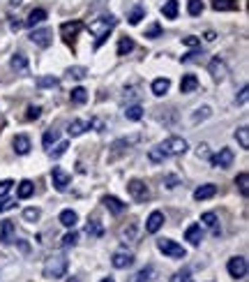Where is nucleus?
Instances as JSON below:
<instances>
[{"label":"nucleus","mask_w":249,"mask_h":282,"mask_svg":"<svg viewBox=\"0 0 249 282\" xmlns=\"http://www.w3.org/2000/svg\"><path fill=\"white\" fill-rule=\"evenodd\" d=\"M115 16H100V19H95V21H90V25H88V31L92 33V35L97 37L95 40V49H100L102 44L106 42V37H109V33L115 28Z\"/></svg>","instance_id":"1"},{"label":"nucleus","mask_w":249,"mask_h":282,"mask_svg":"<svg viewBox=\"0 0 249 282\" xmlns=\"http://www.w3.org/2000/svg\"><path fill=\"white\" fill-rule=\"evenodd\" d=\"M67 257L65 255H53V257L46 259L44 268H42V275L46 277V280H60V277H65L67 273Z\"/></svg>","instance_id":"2"},{"label":"nucleus","mask_w":249,"mask_h":282,"mask_svg":"<svg viewBox=\"0 0 249 282\" xmlns=\"http://www.w3.org/2000/svg\"><path fill=\"white\" fill-rule=\"evenodd\" d=\"M187 151V141L182 139V136H169L166 141H162L160 146H157V153H160L162 157H175V155H182V153Z\"/></svg>","instance_id":"3"},{"label":"nucleus","mask_w":249,"mask_h":282,"mask_svg":"<svg viewBox=\"0 0 249 282\" xmlns=\"http://www.w3.org/2000/svg\"><path fill=\"white\" fill-rule=\"evenodd\" d=\"M157 250L164 252L166 257H171V259H184L187 257V250H184L182 245H178L175 241H171V238H160V241H157Z\"/></svg>","instance_id":"4"},{"label":"nucleus","mask_w":249,"mask_h":282,"mask_svg":"<svg viewBox=\"0 0 249 282\" xmlns=\"http://www.w3.org/2000/svg\"><path fill=\"white\" fill-rule=\"evenodd\" d=\"M127 192H130L132 199H136V202H145V199H150L148 185H145L143 181H139V178H132V181L127 183Z\"/></svg>","instance_id":"5"},{"label":"nucleus","mask_w":249,"mask_h":282,"mask_svg":"<svg viewBox=\"0 0 249 282\" xmlns=\"http://www.w3.org/2000/svg\"><path fill=\"white\" fill-rule=\"evenodd\" d=\"M51 181H53V187L58 192H65L72 183V176L63 169V166H53V169H51Z\"/></svg>","instance_id":"6"},{"label":"nucleus","mask_w":249,"mask_h":282,"mask_svg":"<svg viewBox=\"0 0 249 282\" xmlns=\"http://www.w3.org/2000/svg\"><path fill=\"white\" fill-rule=\"evenodd\" d=\"M30 42L35 46H40V49H46L53 42V31H49V28H35V31L30 33Z\"/></svg>","instance_id":"7"},{"label":"nucleus","mask_w":249,"mask_h":282,"mask_svg":"<svg viewBox=\"0 0 249 282\" xmlns=\"http://www.w3.org/2000/svg\"><path fill=\"white\" fill-rule=\"evenodd\" d=\"M226 268H229V275L231 277L242 280V277L247 275V259H244V257H233V259H229Z\"/></svg>","instance_id":"8"},{"label":"nucleus","mask_w":249,"mask_h":282,"mask_svg":"<svg viewBox=\"0 0 249 282\" xmlns=\"http://www.w3.org/2000/svg\"><path fill=\"white\" fill-rule=\"evenodd\" d=\"M233 151L231 148H220V153L217 155L210 157V162H212L214 169H229L231 164H233Z\"/></svg>","instance_id":"9"},{"label":"nucleus","mask_w":249,"mask_h":282,"mask_svg":"<svg viewBox=\"0 0 249 282\" xmlns=\"http://www.w3.org/2000/svg\"><path fill=\"white\" fill-rule=\"evenodd\" d=\"M208 72L214 81H224L226 74H229V67H226V63L222 61V58H212L208 65Z\"/></svg>","instance_id":"10"},{"label":"nucleus","mask_w":249,"mask_h":282,"mask_svg":"<svg viewBox=\"0 0 249 282\" xmlns=\"http://www.w3.org/2000/svg\"><path fill=\"white\" fill-rule=\"evenodd\" d=\"M81 28H83L81 21H65V23L60 25V35H63V40H65V42H72L76 35H79Z\"/></svg>","instance_id":"11"},{"label":"nucleus","mask_w":249,"mask_h":282,"mask_svg":"<svg viewBox=\"0 0 249 282\" xmlns=\"http://www.w3.org/2000/svg\"><path fill=\"white\" fill-rule=\"evenodd\" d=\"M162 224H164V213H162V211H152L148 215V220H145V232H148V234H157L162 229Z\"/></svg>","instance_id":"12"},{"label":"nucleus","mask_w":249,"mask_h":282,"mask_svg":"<svg viewBox=\"0 0 249 282\" xmlns=\"http://www.w3.org/2000/svg\"><path fill=\"white\" fill-rule=\"evenodd\" d=\"M102 204H104V206L109 208L113 215H122V213L127 211V204H122L118 196H113V194H106L104 199H102Z\"/></svg>","instance_id":"13"},{"label":"nucleus","mask_w":249,"mask_h":282,"mask_svg":"<svg viewBox=\"0 0 249 282\" xmlns=\"http://www.w3.org/2000/svg\"><path fill=\"white\" fill-rule=\"evenodd\" d=\"M184 241H190L192 245H201V241H203V229H201L199 222H194V224H190V227L184 229Z\"/></svg>","instance_id":"14"},{"label":"nucleus","mask_w":249,"mask_h":282,"mask_svg":"<svg viewBox=\"0 0 249 282\" xmlns=\"http://www.w3.org/2000/svg\"><path fill=\"white\" fill-rule=\"evenodd\" d=\"M14 232H16L14 222L3 220V224H0V243H3V245H10V243L14 241Z\"/></svg>","instance_id":"15"},{"label":"nucleus","mask_w":249,"mask_h":282,"mask_svg":"<svg viewBox=\"0 0 249 282\" xmlns=\"http://www.w3.org/2000/svg\"><path fill=\"white\" fill-rule=\"evenodd\" d=\"M214 194H217V185H214V183H205V185H201V187H196V190H194V199H196V202L212 199Z\"/></svg>","instance_id":"16"},{"label":"nucleus","mask_w":249,"mask_h":282,"mask_svg":"<svg viewBox=\"0 0 249 282\" xmlns=\"http://www.w3.org/2000/svg\"><path fill=\"white\" fill-rule=\"evenodd\" d=\"M111 264H113V268H130L134 264V255L132 252H115Z\"/></svg>","instance_id":"17"},{"label":"nucleus","mask_w":249,"mask_h":282,"mask_svg":"<svg viewBox=\"0 0 249 282\" xmlns=\"http://www.w3.org/2000/svg\"><path fill=\"white\" fill-rule=\"evenodd\" d=\"M199 86H201V83H199V79H196L194 74H184L182 81H180V93H182V95H190V93H194Z\"/></svg>","instance_id":"18"},{"label":"nucleus","mask_w":249,"mask_h":282,"mask_svg":"<svg viewBox=\"0 0 249 282\" xmlns=\"http://www.w3.org/2000/svg\"><path fill=\"white\" fill-rule=\"evenodd\" d=\"M60 224L67 229H74L76 227V222H79V215H76V211H72V208H65V211L60 213Z\"/></svg>","instance_id":"19"},{"label":"nucleus","mask_w":249,"mask_h":282,"mask_svg":"<svg viewBox=\"0 0 249 282\" xmlns=\"http://www.w3.org/2000/svg\"><path fill=\"white\" fill-rule=\"evenodd\" d=\"M152 95H157V97H162V95H166L169 93V88H171V81L166 79V76H160V79H154L152 81Z\"/></svg>","instance_id":"20"},{"label":"nucleus","mask_w":249,"mask_h":282,"mask_svg":"<svg viewBox=\"0 0 249 282\" xmlns=\"http://www.w3.org/2000/svg\"><path fill=\"white\" fill-rule=\"evenodd\" d=\"M14 151L16 155H28L30 153V139L25 134H16L14 136Z\"/></svg>","instance_id":"21"},{"label":"nucleus","mask_w":249,"mask_h":282,"mask_svg":"<svg viewBox=\"0 0 249 282\" xmlns=\"http://www.w3.org/2000/svg\"><path fill=\"white\" fill-rule=\"evenodd\" d=\"M33 194H35V185H33V181H28V178L21 181L19 187H16V196H19V199H30Z\"/></svg>","instance_id":"22"},{"label":"nucleus","mask_w":249,"mask_h":282,"mask_svg":"<svg viewBox=\"0 0 249 282\" xmlns=\"http://www.w3.org/2000/svg\"><path fill=\"white\" fill-rule=\"evenodd\" d=\"M210 5H212V10H217V12L238 10V3H235V0H210Z\"/></svg>","instance_id":"23"},{"label":"nucleus","mask_w":249,"mask_h":282,"mask_svg":"<svg viewBox=\"0 0 249 282\" xmlns=\"http://www.w3.org/2000/svg\"><path fill=\"white\" fill-rule=\"evenodd\" d=\"M10 63H12V67H14L19 74H25V72H28V58H25L23 53H14Z\"/></svg>","instance_id":"24"},{"label":"nucleus","mask_w":249,"mask_h":282,"mask_svg":"<svg viewBox=\"0 0 249 282\" xmlns=\"http://www.w3.org/2000/svg\"><path fill=\"white\" fill-rule=\"evenodd\" d=\"M88 127H90L88 121H72L70 127H67V134H70V136H81Z\"/></svg>","instance_id":"25"},{"label":"nucleus","mask_w":249,"mask_h":282,"mask_svg":"<svg viewBox=\"0 0 249 282\" xmlns=\"http://www.w3.org/2000/svg\"><path fill=\"white\" fill-rule=\"evenodd\" d=\"M178 10H180L178 0H166L164 5H162V14H164V19H175V16H178Z\"/></svg>","instance_id":"26"},{"label":"nucleus","mask_w":249,"mask_h":282,"mask_svg":"<svg viewBox=\"0 0 249 282\" xmlns=\"http://www.w3.org/2000/svg\"><path fill=\"white\" fill-rule=\"evenodd\" d=\"M210 116H212V109H210V106H199V109L192 114V123H194V125H199V123L208 121Z\"/></svg>","instance_id":"27"},{"label":"nucleus","mask_w":249,"mask_h":282,"mask_svg":"<svg viewBox=\"0 0 249 282\" xmlns=\"http://www.w3.org/2000/svg\"><path fill=\"white\" fill-rule=\"evenodd\" d=\"M85 234L92 236V238H102V236H104V227H102V222L100 220L88 222V224H85Z\"/></svg>","instance_id":"28"},{"label":"nucleus","mask_w":249,"mask_h":282,"mask_svg":"<svg viewBox=\"0 0 249 282\" xmlns=\"http://www.w3.org/2000/svg\"><path fill=\"white\" fill-rule=\"evenodd\" d=\"M42 21H46V10L37 7V10H33L28 14V19H25V25H37V23H42Z\"/></svg>","instance_id":"29"},{"label":"nucleus","mask_w":249,"mask_h":282,"mask_svg":"<svg viewBox=\"0 0 249 282\" xmlns=\"http://www.w3.org/2000/svg\"><path fill=\"white\" fill-rule=\"evenodd\" d=\"M124 118H127V121H141V118H143V106L141 104L127 106V109H124Z\"/></svg>","instance_id":"30"},{"label":"nucleus","mask_w":249,"mask_h":282,"mask_svg":"<svg viewBox=\"0 0 249 282\" xmlns=\"http://www.w3.org/2000/svg\"><path fill=\"white\" fill-rule=\"evenodd\" d=\"M37 88H55L60 83L58 81V76H53V74H46V76H37Z\"/></svg>","instance_id":"31"},{"label":"nucleus","mask_w":249,"mask_h":282,"mask_svg":"<svg viewBox=\"0 0 249 282\" xmlns=\"http://www.w3.org/2000/svg\"><path fill=\"white\" fill-rule=\"evenodd\" d=\"M141 141V134H132V136H124V139H118L113 144V151H122V148H130L132 144Z\"/></svg>","instance_id":"32"},{"label":"nucleus","mask_w":249,"mask_h":282,"mask_svg":"<svg viewBox=\"0 0 249 282\" xmlns=\"http://www.w3.org/2000/svg\"><path fill=\"white\" fill-rule=\"evenodd\" d=\"M201 224H203V227H210L214 234H220V227H217V215H214V213H203V215H201Z\"/></svg>","instance_id":"33"},{"label":"nucleus","mask_w":249,"mask_h":282,"mask_svg":"<svg viewBox=\"0 0 249 282\" xmlns=\"http://www.w3.org/2000/svg\"><path fill=\"white\" fill-rule=\"evenodd\" d=\"M152 275H154V268L152 266H145V268H141V271L136 273L130 282H150V280H152Z\"/></svg>","instance_id":"34"},{"label":"nucleus","mask_w":249,"mask_h":282,"mask_svg":"<svg viewBox=\"0 0 249 282\" xmlns=\"http://www.w3.org/2000/svg\"><path fill=\"white\" fill-rule=\"evenodd\" d=\"M70 100L74 102V104H85V102H88V91H85V88H74V91L70 93Z\"/></svg>","instance_id":"35"},{"label":"nucleus","mask_w":249,"mask_h":282,"mask_svg":"<svg viewBox=\"0 0 249 282\" xmlns=\"http://www.w3.org/2000/svg\"><path fill=\"white\" fill-rule=\"evenodd\" d=\"M235 185L240 187V194L247 196V194H249V174H247V172L238 174V178H235Z\"/></svg>","instance_id":"36"},{"label":"nucleus","mask_w":249,"mask_h":282,"mask_svg":"<svg viewBox=\"0 0 249 282\" xmlns=\"http://www.w3.org/2000/svg\"><path fill=\"white\" fill-rule=\"evenodd\" d=\"M171 282H194V277H192L190 268H180V271H175L171 275Z\"/></svg>","instance_id":"37"},{"label":"nucleus","mask_w":249,"mask_h":282,"mask_svg":"<svg viewBox=\"0 0 249 282\" xmlns=\"http://www.w3.org/2000/svg\"><path fill=\"white\" fill-rule=\"evenodd\" d=\"M235 139H238L240 148H244V151H247V148H249V127L247 125L240 127V130L235 132Z\"/></svg>","instance_id":"38"},{"label":"nucleus","mask_w":249,"mask_h":282,"mask_svg":"<svg viewBox=\"0 0 249 282\" xmlns=\"http://www.w3.org/2000/svg\"><path fill=\"white\" fill-rule=\"evenodd\" d=\"M132 49H134V40H132V37H120V42H118V55H127Z\"/></svg>","instance_id":"39"},{"label":"nucleus","mask_w":249,"mask_h":282,"mask_svg":"<svg viewBox=\"0 0 249 282\" xmlns=\"http://www.w3.org/2000/svg\"><path fill=\"white\" fill-rule=\"evenodd\" d=\"M120 241L122 243H134L136 241V224H130V227H124L122 232H120Z\"/></svg>","instance_id":"40"},{"label":"nucleus","mask_w":249,"mask_h":282,"mask_svg":"<svg viewBox=\"0 0 249 282\" xmlns=\"http://www.w3.org/2000/svg\"><path fill=\"white\" fill-rule=\"evenodd\" d=\"M143 16H145V10H143V7H134V10H132V14L127 16V21H130L132 25H139Z\"/></svg>","instance_id":"41"},{"label":"nucleus","mask_w":249,"mask_h":282,"mask_svg":"<svg viewBox=\"0 0 249 282\" xmlns=\"http://www.w3.org/2000/svg\"><path fill=\"white\" fill-rule=\"evenodd\" d=\"M85 74H88V70H85V67H81V65L70 67V70H67V76H70V79H76V81H81Z\"/></svg>","instance_id":"42"},{"label":"nucleus","mask_w":249,"mask_h":282,"mask_svg":"<svg viewBox=\"0 0 249 282\" xmlns=\"http://www.w3.org/2000/svg\"><path fill=\"white\" fill-rule=\"evenodd\" d=\"M187 12H190L192 16H199L201 12H203V3H201V0H190V3H187Z\"/></svg>","instance_id":"43"},{"label":"nucleus","mask_w":249,"mask_h":282,"mask_svg":"<svg viewBox=\"0 0 249 282\" xmlns=\"http://www.w3.org/2000/svg\"><path fill=\"white\" fill-rule=\"evenodd\" d=\"M40 215H42L40 208H25V211H23V220L25 222H37V220H40Z\"/></svg>","instance_id":"44"},{"label":"nucleus","mask_w":249,"mask_h":282,"mask_svg":"<svg viewBox=\"0 0 249 282\" xmlns=\"http://www.w3.org/2000/svg\"><path fill=\"white\" fill-rule=\"evenodd\" d=\"M76 243H79V234L76 232H70L63 236V247H74Z\"/></svg>","instance_id":"45"},{"label":"nucleus","mask_w":249,"mask_h":282,"mask_svg":"<svg viewBox=\"0 0 249 282\" xmlns=\"http://www.w3.org/2000/svg\"><path fill=\"white\" fill-rule=\"evenodd\" d=\"M58 130H46L44 132V139H42V141H44V146L46 148H51V144H55V141H58Z\"/></svg>","instance_id":"46"},{"label":"nucleus","mask_w":249,"mask_h":282,"mask_svg":"<svg viewBox=\"0 0 249 282\" xmlns=\"http://www.w3.org/2000/svg\"><path fill=\"white\" fill-rule=\"evenodd\" d=\"M160 35H162V25L160 23H152L148 31H145V37H148V40H157Z\"/></svg>","instance_id":"47"},{"label":"nucleus","mask_w":249,"mask_h":282,"mask_svg":"<svg viewBox=\"0 0 249 282\" xmlns=\"http://www.w3.org/2000/svg\"><path fill=\"white\" fill-rule=\"evenodd\" d=\"M67 148H70V146H67V141H60L58 146L51 148V151H49V155H51V157H60V155H65Z\"/></svg>","instance_id":"48"},{"label":"nucleus","mask_w":249,"mask_h":282,"mask_svg":"<svg viewBox=\"0 0 249 282\" xmlns=\"http://www.w3.org/2000/svg\"><path fill=\"white\" fill-rule=\"evenodd\" d=\"M199 55H203V51H192V53L182 55V63H199L201 61Z\"/></svg>","instance_id":"49"},{"label":"nucleus","mask_w":249,"mask_h":282,"mask_svg":"<svg viewBox=\"0 0 249 282\" xmlns=\"http://www.w3.org/2000/svg\"><path fill=\"white\" fill-rule=\"evenodd\" d=\"M14 187V181H10V178H5V181H0V196H5L7 192Z\"/></svg>","instance_id":"50"},{"label":"nucleus","mask_w":249,"mask_h":282,"mask_svg":"<svg viewBox=\"0 0 249 282\" xmlns=\"http://www.w3.org/2000/svg\"><path fill=\"white\" fill-rule=\"evenodd\" d=\"M12 208H16V202H14V199H3V202H0V213L12 211Z\"/></svg>","instance_id":"51"},{"label":"nucleus","mask_w":249,"mask_h":282,"mask_svg":"<svg viewBox=\"0 0 249 282\" xmlns=\"http://www.w3.org/2000/svg\"><path fill=\"white\" fill-rule=\"evenodd\" d=\"M40 106H28V114H25V118L28 121H35V118H40Z\"/></svg>","instance_id":"52"},{"label":"nucleus","mask_w":249,"mask_h":282,"mask_svg":"<svg viewBox=\"0 0 249 282\" xmlns=\"http://www.w3.org/2000/svg\"><path fill=\"white\" fill-rule=\"evenodd\" d=\"M182 44H184V46H192V49H194V46L201 44V40H199V37H194V35H190V37H182Z\"/></svg>","instance_id":"53"},{"label":"nucleus","mask_w":249,"mask_h":282,"mask_svg":"<svg viewBox=\"0 0 249 282\" xmlns=\"http://www.w3.org/2000/svg\"><path fill=\"white\" fill-rule=\"evenodd\" d=\"M196 155L201 157V160H210V153H208V146L205 144H201L199 146V151H196Z\"/></svg>","instance_id":"54"},{"label":"nucleus","mask_w":249,"mask_h":282,"mask_svg":"<svg viewBox=\"0 0 249 282\" xmlns=\"http://www.w3.org/2000/svg\"><path fill=\"white\" fill-rule=\"evenodd\" d=\"M247 97H249V88L242 86V91H240V97L235 102H238V104H247Z\"/></svg>","instance_id":"55"},{"label":"nucleus","mask_w":249,"mask_h":282,"mask_svg":"<svg viewBox=\"0 0 249 282\" xmlns=\"http://www.w3.org/2000/svg\"><path fill=\"white\" fill-rule=\"evenodd\" d=\"M166 187H169V190H173V187L175 185H178V178H175V176H166Z\"/></svg>","instance_id":"56"},{"label":"nucleus","mask_w":249,"mask_h":282,"mask_svg":"<svg viewBox=\"0 0 249 282\" xmlns=\"http://www.w3.org/2000/svg\"><path fill=\"white\" fill-rule=\"evenodd\" d=\"M90 125H92V127H97V132H102V130H104V123H102L100 118H95V121H90Z\"/></svg>","instance_id":"57"},{"label":"nucleus","mask_w":249,"mask_h":282,"mask_svg":"<svg viewBox=\"0 0 249 282\" xmlns=\"http://www.w3.org/2000/svg\"><path fill=\"white\" fill-rule=\"evenodd\" d=\"M214 37H217V35H214L212 31H208V33H205V40H208V42H214Z\"/></svg>","instance_id":"58"},{"label":"nucleus","mask_w":249,"mask_h":282,"mask_svg":"<svg viewBox=\"0 0 249 282\" xmlns=\"http://www.w3.org/2000/svg\"><path fill=\"white\" fill-rule=\"evenodd\" d=\"M21 25H23V23H19V21H12V23H10V28H12V31H19Z\"/></svg>","instance_id":"59"},{"label":"nucleus","mask_w":249,"mask_h":282,"mask_svg":"<svg viewBox=\"0 0 249 282\" xmlns=\"http://www.w3.org/2000/svg\"><path fill=\"white\" fill-rule=\"evenodd\" d=\"M100 282H115L113 277H104V280H100Z\"/></svg>","instance_id":"60"},{"label":"nucleus","mask_w":249,"mask_h":282,"mask_svg":"<svg viewBox=\"0 0 249 282\" xmlns=\"http://www.w3.org/2000/svg\"><path fill=\"white\" fill-rule=\"evenodd\" d=\"M70 282H79V280H70Z\"/></svg>","instance_id":"61"}]
</instances>
